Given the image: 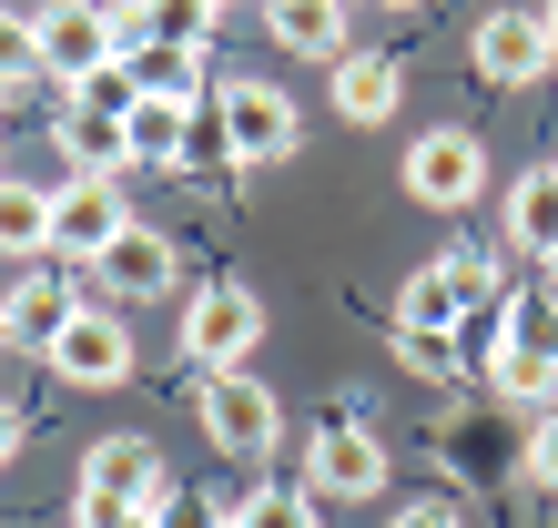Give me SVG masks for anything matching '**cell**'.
<instances>
[{"instance_id": "14", "label": "cell", "mask_w": 558, "mask_h": 528, "mask_svg": "<svg viewBox=\"0 0 558 528\" xmlns=\"http://www.w3.org/2000/svg\"><path fill=\"white\" fill-rule=\"evenodd\" d=\"M477 72L487 82H538V72H558V41H548V11H487L477 21Z\"/></svg>"}, {"instance_id": "2", "label": "cell", "mask_w": 558, "mask_h": 528, "mask_svg": "<svg viewBox=\"0 0 558 528\" xmlns=\"http://www.w3.org/2000/svg\"><path fill=\"white\" fill-rule=\"evenodd\" d=\"M82 305H153V295H173V235H153V224H122L102 244V264H82Z\"/></svg>"}, {"instance_id": "39", "label": "cell", "mask_w": 558, "mask_h": 528, "mask_svg": "<svg viewBox=\"0 0 558 528\" xmlns=\"http://www.w3.org/2000/svg\"><path fill=\"white\" fill-rule=\"evenodd\" d=\"M0 346H11V336H0Z\"/></svg>"}, {"instance_id": "6", "label": "cell", "mask_w": 558, "mask_h": 528, "mask_svg": "<svg viewBox=\"0 0 558 528\" xmlns=\"http://www.w3.org/2000/svg\"><path fill=\"white\" fill-rule=\"evenodd\" d=\"M498 396H508V407H538V396H558V295H518V305H508Z\"/></svg>"}, {"instance_id": "16", "label": "cell", "mask_w": 558, "mask_h": 528, "mask_svg": "<svg viewBox=\"0 0 558 528\" xmlns=\"http://www.w3.org/2000/svg\"><path fill=\"white\" fill-rule=\"evenodd\" d=\"M265 31L305 61H345V0H265Z\"/></svg>"}, {"instance_id": "5", "label": "cell", "mask_w": 558, "mask_h": 528, "mask_svg": "<svg viewBox=\"0 0 558 528\" xmlns=\"http://www.w3.org/2000/svg\"><path fill=\"white\" fill-rule=\"evenodd\" d=\"M254 346H265V305H254L244 285H204V295H193V315H183V356H193L204 376H234Z\"/></svg>"}, {"instance_id": "30", "label": "cell", "mask_w": 558, "mask_h": 528, "mask_svg": "<svg viewBox=\"0 0 558 528\" xmlns=\"http://www.w3.org/2000/svg\"><path fill=\"white\" fill-rule=\"evenodd\" d=\"M153 518H162V528H223V518H214V508H204V499H162V508H153Z\"/></svg>"}, {"instance_id": "7", "label": "cell", "mask_w": 558, "mask_h": 528, "mask_svg": "<svg viewBox=\"0 0 558 528\" xmlns=\"http://www.w3.org/2000/svg\"><path fill=\"white\" fill-rule=\"evenodd\" d=\"M437 457H447V478L498 488V478H518V457H529V417L518 407H468V417L437 427Z\"/></svg>"}, {"instance_id": "31", "label": "cell", "mask_w": 558, "mask_h": 528, "mask_svg": "<svg viewBox=\"0 0 558 528\" xmlns=\"http://www.w3.org/2000/svg\"><path fill=\"white\" fill-rule=\"evenodd\" d=\"M82 528H162L153 508H82Z\"/></svg>"}, {"instance_id": "26", "label": "cell", "mask_w": 558, "mask_h": 528, "mask_svg": "<svg viewBox=\"0 0 558 528\" xmlns=\"http://www.w3.org/2000/svg\"><path fill=\"white\" fill-rule=\"evenodd\" d=\"M21 72H41V31H31L21 11H0V92H11Z\"/></svg>"}, {"instance_id": "20", "label": "cell", "mask_w": 558, "mask_h": 528, "mask_svg": "<svg viewBox=\"0 0 558 528\" xmlns=\"http://www.w3.org/2000/svg\"><path fill=\"white\" fill-rule=\"evenodd\" d=\"M508 244H529V254L558 244V163H548V173H518V193H508Z\"/></svg>"}, {"instance_id": "37", "label": "cell", "mask_w": 558, "mask_h": 528, "mask_svg": "<svg viewBox=\"0 0 558 528\" xmlns=\"http://www.w3.org/2000/svg\"><path fill=\"white\" fill-rule=\"evenodd\" d=\"M0 103H11V92H0Z\"/></svg>"}, {"instance_id": "11", "label": "cell", "mask_w": 558, "mask_h": 528, "mask_svg": "<svg viewBox=\"0 0 558 528\" xmlns=\"http://www.w3.org/2000/svg\"><path fill=\"white\" fill-rule=\"evenodd\" d=\"M305 478H315V499H376L386 488V437L355 427V417H325L315 447H305Z\"/></svg>"}, {"instance_id": "29", "label": "cell", "mask_w": 558, "mask_h": 528, "mask_svg": "<svg viewBox=\"0 0 558 528\" xmlns=\"http://www.w3.org/2000/svg\"><path fill=\"white\" fill-rule=\"evenodd\" d=\"M397 528H468V518H457V499H416V508H397Z\"/></svg>"}, {"instance_id": "24", "label": "cell", "mask_w": 558, "mask_h": 528, "mask_svg": "<svg viewBox=\"0 0 558 528\" xmlns=\"http://www.w3.org/2000/svg\"><path fill=\"white\" fill-rule=\"evenodd\" d=\"M234 528H315V488H254Z\"/></svg>"}, {"instance_id": "25", "label": "cell", "mask_w": 558, "mask_h": 528, "mask_svg": "<svg viewBox=\"0 0 558 528\" xmlns=\"http://www.w3.org/2000/svg\"><path fill=\"white\" fill-rule=\"evenodd\" d=\"M72 103H82V112H112V122H133V103H143V82H133V72H122V61H112V72H92V82L72 92Z\"/></svg>"}, {"instance_id": "12", "label": "cell", "mask_w": 558, "mask_h": 528, "mask_svg": "<svg viewBox=\"0 0 558 528\" xmlns=\"http://www.w3.org/2000/svg\"><path fill=\"white\" fill-rule=\"evenodd\" d=\"M477 183H487V153H477V132H416L407 143V193L416 204H437V214H457V204H477Z\"/></svg>"}, {"instance_id": "33", "label": "cell", "mask_w": 558, "mask_h": 528, "mask_svg": "<svg viewBox=\"0 0 558 528\" xmlns=\"http://www.w3.org/2000/svg\"><path fill=\"white\" fill-rule=\"evenodd\" d=\"M538 264H548V295H558V244H548V254H538Z\"/></svg>"}, {"instance_id": "9", "label": "cell", "mask_w": 558, "mask_h": 528, "mask_svg": "<svg viewBox=\"0 0 558 528\" xmlns=\"http://www.w3.org/2000/svg\"><path fill=\"white\" fill-rule=\"evenodd\" d=\"M173 478H162V447L153 437H102L82 457V508H162Z\"/></svg>"}, {"instance_id": "3", "label": "cell", "mask_w": 558, "mask_h": 528, "mask_svg": "<svg viewBox=\"0 0 558 528\" xmlns=\"http://www.w3.org/2000/svg\"><path fill=\"white\" fill-rule=\"evenodd\" d=\"M31 31H41V72H61L72 92H82L92 72H112L122 51H133V41H122V21L102 11V0H51V11L31 21Z\"/></svg>"}, {"instance_id": "27", "label": "cell", "mask_w": 558, "mask_h": 528, "mask_svg": "<svg viewBox=\"0 0 558 528\" xmlns=\"http://www.w3.org/2000/svg\"><path fill=\"white\" fill-rule=\"evenodd\" d=\"M518 478H529V488H558V407L529 417V457H518Z\"/></svg>"}, {"instance_id": "10", "label": "cell", "mask_w": 558, "mask_h": 528, "mask_svg": "<svg viewBox=\"0 0 558 528\" xmlns=\"http://www.w3.org/2000/svg\"><path fill=\"white\" fill-rule=\"evenodd\" d=\"M122 224H133V214H122V183L112 173H72V183L51 193V254L61 264H102V244L122 235Z\"/></svg>"}, {"instance_id": "36", "label": "cell", "mask_w": 558, "mask_h": 528, "mask_svg": "<svg viewBox=\"0 0 558 528\" xmlns=\"http://www.w3.org/2000/svg\"><path fill=\"white\" fill-rule=\"evenodd\" d=\"M204 11H223V0H204Z\"/></svg>"}, {"instance_id": "19", "label": "cell", "mask_w": 558, "mask_h": 528, "mask_svg": "<svg viewBox=\"0 0 558 528\" xmlns=\"http://www.w3.org/2000/svg\"><path fill=\"white\" fill-rule=\"evenodd\" d=\"M61 153H72V173H112L122 183V163H133V143H122V122L112 112H61Z\"/></svg>"}, {"instance_id": "32", "label": "cell", "mask_w": 558, "mask_h": 528, "mask_svg": "<svg viewBox=\"0 0 558 528\" xmlns=\"http://www.w3.org/2000/svg\"><path fill=\"white\" fill-rule=\"evenodd\" d=\"M11 457H21V407L0 396V468H11Z\"/></svg>"}, {"instance_id": "22", "label": "cell", "mask_w": 558, "mask_h": 528, "mask_svg": "<svg viewBox=\"0 0 558 528\" xmlns=\"http://www.w3.org/2000/svg\"><path fill=\"white\" fill-rule=\"evenodd\" d=\"M122 72H133L143 92H173V103H193V72H204V51H173V41H133V51H122Z\"/></svg>"}, {"instance_id": "15", "label": "cell", "mask_w": 558, "mask_h": 528, "mask_svg": "<svg viewBox=\"0 0 558 528\" xmlns=\"http://www.w3.org/2000/svg\"><path fill=\"white\" fill-rule=\"evenodd\" d=\"M82 315V285H51V275H21V285H0V336L11 346H61V325Z\"/></svg>"}, {"instance_id": "8", "label": "cell", "mask_w": 558, "mask_h": 528, "mask_svg": "<svg viewBox=\"0 0 558 528\" xmlns=\"http://www.w3.org/2000/svg\"><path fill=\"white\" fill-rule=\"evenodd\" d=\"M193 417H204V437H214L223 457H265V447L284 437V407H275V386H254L244 367H234V376H204Z\"/></svg>"}, {"instance_id": "28", "label": "cell", "mask_w": 558, "mask_h": 528, "mask_svg": "<svg viewBox=\"0 0 558 528\" xmlns=\"http://www.w3.org/2000/svg\"><path fill=\"white\" fill-rule=\"evenodd\" d=\"M397 356H407L416 376H447V367H457V346H447V336H416V325H397Z\"/></svg>"}, {"instance_id": "17", "label": "cell", "mask_w": 558, "mask_h": 528, "mask_svg": "<svg viewBox=\"0 0 558 528\" xmlns=\"http://www.w3.org/2000/svg\"><path fill=\"white\" fill-rule=\"evenodd\" d=\"M122 143H133V163H193V103H173V92H143L133 122H122Z\"/></svg>"}, {"instance_id": "1", "label": "cell", "mask_w": 558, "mask_h": 528, "mask_svg": "<svg viewBox=\"0 0 558 528\" xmlns=\"http://www.w3.org/2000/svg\"><path fill=\"white\" fill-rule=\"evenodd\" d=\"M498 305V264H487L477 244L468 254H447V264H416L407 275V295H397V325H416V336H468V315H487Z\"/></svg>"}, {"instance_id": "38", "label": "cell", "mask_w": 558, "mask_h": 528, "mask_svg": "<svg viewBox=\"0 0 558 528\" xmlns=\"http://www.w3.org/2000/svg\"><path fill=\"white\" fill-rule=\"evenodd\" d=\"M223 528H234V518H223Z\"/></svg>"}, {"instance_id": "21", "label": "cell", "mask_w": 558, "mask_h": 528, "mask_svg": "<svg viewBox=\"0 0 558 528\" xmlns=\"http://www.w3.org/2000/svg\"><path fill=\"white\" fill-rule=\"evenodd\" d=\"M0 254H51V193L0 173Z\"/></svg>"}, {"instance_id": "4", "label": "cell", "mask_w": 558, "mask_h": 528, "mask_svg": "<svg viewBox=\"0 0 558 528\" xmlns=\"http://www.w3.org/2000/svg\"><path fill=\"white\" fill-rule=\"evenodd\" d=\"M214 122H223V153L234 163H284L294 143H305V122H294V103H284V82H223V103H214Z\"/></svg>"}, {"instance_id": "34", "label": "cell", "mask_w": 558, "mask_h": 528, "mask_svg": "<svg viewBox=\"0 0 558 528\" xmlns=\"http://www.w3.org/2000/svg\"><path fill=\"white\" fill-rule=\"evenodd\" d=\"M548 41H558V0H548Z\"/></svg>"}, {"instance_id": "23", "label": "cell", "mask_w": 558, "mask_h": 528, "mask_svg": "<svg viewBox=\"0 0 558 528\" xmlns=\"http://www.w3.org/2000/svg\"><path fill=\"white\" fill-rule=\"evenodd\" d=\"M204 31H214V11H204V0H143V21L122 31V41H173V51H204Z\"/></svg>"}, {"instance_id": "13", "label": "cell", "mask_w": 558, "mask_h": 528, "mask_svg": "<svg viewBox=\"0 0 558 528\" xmlns=\"http://www.w3.org/2000/svg\"><path fill=\"white\" fill-rule=\"evenodd\" d=\"M51 376L61 386H122V376H133V325H122V305H82L72 325H61Z\"/></svg>"}, {"instance_id": "35", "label": "cell", "mask_w": 558, "mask_h": 528, "mask_svg": "<svg viewBox=\"0 0 558 528\" xmlns=\"http://www.w3.org/2000/svg\"><path fill=\"white\" fill-rule=\"evenodd\" d=\"M386 11H407V0H386Z\"/></svg>"}, {"instance_id": "18", "label": "cell", "mask_w": 558, "mask_h": 528, "mask_svg": "<svg viewBox=\"0 0 558 528\" xmlns=\"http://www.w3.org/2000/svg\"><path fill=\"white\" fill-rule=\"evenodd\" d=\"M336 112L345 122H386V112H397V61H386V51H345L336 61Z\"/></svg>"}]
</instances>
